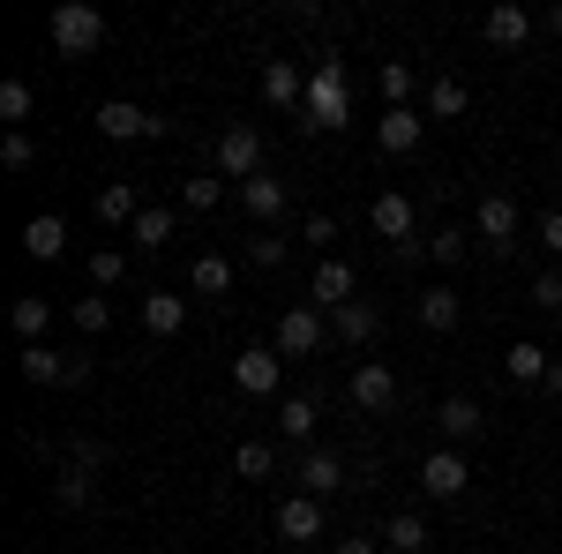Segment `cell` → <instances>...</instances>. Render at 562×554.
Returning <instances> with one entry per match:
<instances>
[{"instance_id": "cell-1", "label": "cell", "mask_w": 562, "mask_h": 554, "mask_svg": "<svg viewBox=\"0 0 562 554\" xmlns=\"http://www.w3.org/2000/svg\"><path fill=\"white\" fill-rule=\"evenodd\" d=\"M346 105H352V83H346V60L330 53V60H315V76H307V105H301V128H346Z\"/></svg>"}, {"instance_id": "cell-2", "label": "cell", "mask_w": 562, "mask_h": 554, "mask_svg": "<svg viewBox=\"0 0 562 554\" xmlns=\"http://www.w3.org/2000/svg\"><path fill=\"white\" fill-rule=\"evenodd\" d=\"M45 38H53V53H68V60H90V53L105 45V15L83 8V0H68V8H53Z\"/></svg>"}, {"instance_id": "cell-3", "label": "cell", "mask_w": 562, "mask_h": 554, "mask_svg": "<svg viewBox=\"0 0 562 554\" xmlns=\"http://www.w3.org/2000/svg\"><path fill=\"white\" fill-rule=\"evenodd\" d=\"M15 368H23V383H31V389H76V383H90V360H68V352H53V344H23Z\"/></svg>"}, {"instance_id": "cell-4", "label": "cell", "mask_w": 562, "mask_h": 554, "mask_svg": "<svg viewBox=\"0 0 562 554\" xmlns=\"http://www.w3.org/2000/svg\"><path fill=\"white\" fill-rule=\"evenodd\" d=\"M323 338H330V315H323V307H285L278 330H270L278 360H307V352H323Z\"/></svg>"}, {"instance_id": "cell-5", "label": "cell", "mask_w": 562, "mask_h": 554, "mask_svg": "<svg viewBox=\"0 0 562 554\" xmlns=\"http://www.w3.org/2000/svg\"><path fill=\"white\" fill-rule=\"evenodd\" d=\"M278 383H285L278 344H248V352H233V389H240V397H278Z\"/></svg>"}, {"instance_id": "cell-6", "label": "cell", "mask_w": 562, "mask_h": 554, "mask_svg": "<svg viewBox=\"0 0 562 554\" xmlns=\"http://www.w3.org/2000/svg\"><path fill=\"white\" fill-rule=\"evenodd\" d=\"M98 135H105V143H158L166 121L143 113V105H128V98H105V105H98Z\"/></svg>"}, {"instance_id": "cell-7", "label": "cell", "mask_w": 562, "mask_h": 554, "mask_svg": "<svg viewBox=\"0 0 562 554\" xmlns=\"http://www.w3.org/2000/svg\"><path fill=\"white\" fill-rule=\"evenodd\" d=\"M518 233H525V217L510 195H480V211H473V240H487L495 256H510L518 248Z\"/></svg>"}, {"instance_id": "cell-8", "label": "cell", "mask_w": 562, "mask_h": 554, "mask_svg": "<svg viewBox=\"0 0 562 554\" xmlns=\"http://www.w3.org/2000/svg\"><path fill=\"white\" fill-rule=\"evenodd\" d=\"M420 487H428L435 502H465V487H473L465 450H428V457H420Z\"/></svg>"}, {"instance_id": "cell-9", "label": "cell", "mask_w": 562, "mask_h": 554, "mask_svg": "<svg viewBox=\"0 0 562 554\" xmlns=\"http://www.w3.org/2000/svg\"><path fill=\"white\" fill-rule=\"evenodd\" d=\"M217 172H225V180H256L262 172V135L248 128V121H233V128L217 135Z\"/></svg>"}, {"instance_id": "cell-10", "label": "cell", "mask_w": 562, "mask_h": 554, "mask_svg": "<svg viewBox=\"0 0 562 554\" xmlns=\"http://www.w3.org/2000/svg\"><path fill=\"white\" fill-rule=\"evenodd\" d=\"M307 293H315V307H323V315H338L346 299H360V270H352V262H338V256H323Z\"/></svg>"}, {"instance_id": "cell-11", "label": "cell", "mask_w": 562, "mask_h": 554, "mask_svg": "<svg viewBox=\"0 0 562 554\" xmlns=\"http://www.w3.org/2000/svg\"><path fill=\"white\" fill-rule=\"evenodd\" d=\"M278 540L315 547V540H323V502H315V495H285V502H278Z\"/></svg>"}, {"instance_id": "cell-12", "label": "cell", "mask_w": 562, "mask_h": 554, "mask_svg": "<svg viewBox=\"0 0 562 554\" xmlns=\"http://www.w3.org/2000/svg\"><path fill=\"white\" fill-rule=\"evenodd\" d=\"M301 495H315V502L346 495V457H338V450H307L301 457Z\"/></svg>"}, {"instance_id": "cell-13", "label": "cell", "mask_w": 562, "mask_h": 554, "mask_svg": "<svg viewBox=\"0 0 562 554\" xmlns=\"http://www.w3.org/2000/svg\"><path fill=\"white\" fill-rule=\"evenodd\" d=\"M480 420H487V412H480L473 397H442V405H435V434H442V450L473 442V434H480Z\"/></svg>"}, {"instance_id": "cell-14", "label": "cell", "mask_w": 562, "mask_h": 554, "mask_svg": "<svg viewBox=\"0 0 562 554\" xmlns=\"http://www.w3.org/2000/svg\"><path fill=\"white\" fill-rule=\"evenodd\" d=\"M420 135H428V121H420L413 105H390L383 121H375V143H383L390 158H405V150H420Z\"/></svg>"}, {"instance_id": "cell-15", "label": "cell", "mask_w": 562, "mask_h": 554, "mask_svg": "<svg viewBox=\"0 0 562 554\" xmlns=\"http://www.w3.org/2000/svg\"><path fill=\"white\" fill-rule=\"evenodd\" d=\"M240 211L256 217V225H278V217H285V180H278V172H256V180H240Z\"/></svg>"}, {"instance_id": "cell-16", "label": "cell", "mask_w": 562, "mask_h": 554, "mask_svg": "<svg viewBox=\"0 0 562 554\" xmlns=\"http://www.w3.org/2000/svg\"><path fill=\"white\" fill-rule=\"evenodd\" d=\"M90 211H98V225H105V233H135V217H143V203H135V188H128V180H105Z\"/></svg>"}, {"instance_id": "cell-17", "label": "cell", "mask_w": 562, "mask_h": 554, "mask_svg": "<svg viewBox=\"0 0 562 554\" xmlns=\"http://www.w3.org/2000/svg\"><path fill=\"white\" fill-rule=\"evenodd\" d=\"M413 315H420V330L442 338V330H458V323H465V299L450 293V285H428V293L413 299Z\"/></svg>"}, {"instance_id": "cell-18", "label": "cell", "mask_w": 562, "mask_h": 554, "mask_svg": "<svg viewBox=\"0 0 562 554\" xmlns=\"http://www.w3.org/2000/svg\"><path fill=\"white\" fill-rule=\"evenodd\" d=\"M352 405H360V412H390V405H397V375H390L383 360H368V368L352 375Z\"/></svg>"}, {"instance_id": "cell-19", "label": "cell", "mask_w": 562, "mask_h": 554, "mask_svg": "<svg viewBox=\"0 0 562 554\" xmlns=\"http://www.w3.org/2000/svg\"><path fill=\"white\" fill-rule=\"evenodd\" d=\"M262 105H285V113L307 105V76L293 60H270V68H262Z\"/></svg>"}, {"instance_id": "cell-20", "label": "cell", "mask_w": 562, "mask_h": 554, "mask_svg": "<svg viewBox=\"0 0 562 554\" xmlns=\"http://www.w3.org/2000/svg\"><path fill=\"white\" fill-rule=\"evenodd\" d=\"M548 368H555V360H548V344H532V338H518V344H510V352H503V375H510V383H518V389L548 383Z\"/></svg>"}, {"instance_id": "cell-21", "label": "cell", "mask_w": 562, "mask_h": 554, "mask_svg": "<svg viewBox=\"0 0 562 554\" xmlns=\"http://www.w3.org/2000/svg\"><path fill=\"white\" fill-rule=\"evenodd\" d=\"M480 38H487V45H503V53H518V45H532V15H525V8H487Z\"/></svg>"}, {"instance_id": "cell-22", "label": "cell", "mask_w": 562, "mask_h": 554, "mask_svg": "<svg viewBox=\"0 0 562 554\" xmlns=\"http://www.w3.org/2000/svg\"><path fill=\"white\" fill-rule=\"evenodd\" d=\"M23 256H31V262H60V256H68V225H60L53 211L31 217V225H23Z\"/></svg>"}, {"instance_id": "cell-23", "label": "cell", "mask_w": 562, "mask_h": 554, "mask_svg": "<svg viewBox=\"0 0 562 554\" xmlns=\"http://www.w3.org/2000/svg\"><path fill=\"white\" fill-rule=\"evenodd\" d=\"M375 330H383V315H375L368 299H346V307L330 315V338L338 344H375Z\"/></svg>"}, {"instance_id": "cell-24", "label": "cell", "mask_w": 562, "mask_h": 554, "mask_svg": "<svg viewBox=\"0 0 562 554\" xmlns=\"http://www.w3.org/2000/svg\"><path fill=\"white\" fill-rule=\"evenodd\" d=\"M180 323H188V299H180V293H166V285H158V293L143 299V330H150V338H173Z\"/></svg>"}, {"instance_id": "cell-25", "label": "cell", "mask_w": 562, "mask_h": 554, "mask_svg": "<svg viewBox=\"0 0 562 554\" xmlns=\"http://www.w3.org/2000/svg\"><path fill=\"white\" fill-rule=\"evenodd\" d=\"M8 323H15V338H23V344H45V330H53V299L23 293L15 307H8Z\"/></svg>"}, {"instance_id": "cell-26", "label": "cell", "mask_w": 562, "mask_h": 554, "mask_svg": "<svg viewBox=\"0 0 562 554\" xmlns=\"http://www.w3.org/2000/svg\"><path fill=\"white\" fill-rule=\"evenodd\" d=\"M188 285H195L203 299H225L233 293V256H195L188 262Z\"/></svg>"}, {"instance_id": "cell-27", "label": "cell", "mask_w": 562, "mask_h": 554, "mask_svg": "<svg viewBox=\"0 0 562 554\" xmlns=\"http://www.w3.org/2000/svg\"><path fill=\"white\" fill-rule=\"evenodd\" d=\"M173 233H180V217L173 211H158V203H143V217H135V248H150V256H158V248H173Z\"/></svg>"}, {"instance_id": "cell-28", "label": "cell", "mask_w": 562, "mask_h": 554, "mask_svg": "<svg viewBox=\"0 0 562 554\" xmlns=\"http://www.w3.org/2000/svg\"><path fill=\"white\" fill-rule=\"evenodd\" d=\"M428 540H435V532H428V517H420V510H397L383 524V547H397V554H420Z\"/></svg>"}, {"instance_id": "cell-29", "label": "cell", "mask_w": 562, "mask_h": 554, "mask_svg": "<svg viewBox=\"0 0 562 554\" xmlns=\"http://www.w3.org/2000/svg\"><path fill=\"white\" fill-rule=\"evenodd\" d=\"M465 105H473V90H465V76H435V83H428V113H435V121H458Z\"/></svg>"}, {"instance_id": "cell-30", "label": "cell", "mask_w": 562, "mask_h": 554, "mask_svg": "<svg viewBox=\"0 0 562 554\" xmlns=\"http://www.w3.org/2000/svg\"><path fill=\"white\" fill-rule=\"evenodd\" d=\"M90 479H98L90 465H60L53 472V502H60V510H90Z\"/></svg>"}, {"instance_id": "cell-31", "label": "cell", "mask_w": 562, "mask_h": 554, "mask_svg": "<svg viewBox=\"0 0 562 554\" xmlns=\"http://www.w3.org/2000/svg\"><path fill=\"white\" fill-rule=\"evenodd\" d=\"M31 113H38V90L23 83V76H8V83H0V121H8V128H23Z\"/></svg>"}, {"instance_id": "cell-32", "label": "cell", "mask_w": 562, "mask_h": 554, "mask_svg": "<svg viewBox=\"0 0 562 554\" xmlns=\"http://www.w3.org/2000/svg\"><path fill=\"white\" fill-rule=\"evenodd\" d=\"M375 90H383V113L390 105H413V60H383L375 68Z\"/></svg>"}, {"instance_id": "cell-33", "label": "cell", "mask_w": 562, "mask_h": 554, "mask_svg": "<svg viewBox=\"0 0 562 554\" xmlns=\"http://www.w3.org/2000/svg\"><path fill=\"white\" fill-rule=\"evenodd\" d=\"M217 195H225V172H195V180H180V211H217Z\"/></svg>"}, {"instance_id": "cell-34", "label": "cell", "mask_w": 562, "mask_h": 554, "mask_svg": "<svg viewBox=\"0 0 562 554\" xmlns=\"http://www.w3.org/2000/svg\"><path fill=\"white\" fill-rule=\"evenodd\" d=\"M233 472H240V479H270V472H278V450H270V442H240V450H233Z\"/></svg>"}, {"instance_id": "cell-35", "label": "cell", "mask_w": 562, "mask_h": 554, "mask_svg": "<svg viewBox=\"0 0 562 554\" xmlns=\"http://www.w3.org/2000/svg\"><path fill=\"white\" fill-rule=\"evenodd\" d=\"M121 278H128V256H121V248H98V256H90V285H98V293H113Z\"/></svg>"}, {"instance_id": "cell-36", "label": "cell", "mask_w": 562, "mask_h": 554, "mask_svg": "<svg viewBox=\"0 0 562 554\" xmlns=\"http://www.w3.org/2000/svg\"><path fill=\"white\" fill-rule=\"evenodd\" d=\"M76 330H83V338H105V330H113V299H105V293L76 299Z\"/></svg>"}, {"instance_id": "cell-37", "label": "cell", "mask_w": 562, "mask_h": 554, "mask_svg": "<svg viewBox=\"0 0 562 554\" xmlns=\"http://www.w3.org/2000/svg\"><path fill=\"white\" fill-rule=\"evenodd\" d=\"M278 420H285V442H307V434H315V397H285Z\"/></svg>"}, {"instance_id": "cell-38", "label": "cell", "mask_w": 562, "mask_h": 554, "mask_svg": "<svg viewBox=\"0 0 562 554\" xmlns=\"http://www.w3.org/2000/svg\"><path fill=\"white\" fill-rule=\"evenodd\" d=\"M0 166H8V172H31V166H38V143H31L23 128H8V143H0Z\"/></svg>"}, {"instance_id": "cell-39", "label": "cell", "mask_w": 562, "mask_h": 554, "mask_svg": "<svg viewBox=\"0 0 562 554\" xmlns=\"http://www.w3.org/2000/svg\"><path fill=\"white\" fill-rule=\"evenodd\" d=\"M428 262H465V225H442V233H428Z\"/></svg>"}, {"instance_id": "cell-40", "label": "cell", "mask_w": 562, "mask_h": 554, "mask_svg": "<svg viewBox=\"0 0 562 554\" xmlns=\"http://www.w3.org/2000/svg\"><path fill=\"white\" fill-rule=\"evenodd\" d=\"M532 307L562 315V270H540V278H532Z\"/></svg>"}, {"instance_id": "cell-41", "label": "cell", "mask_w": 562, "mask_h": 554, "mask_svg": "<svg viewBox=\"0 0 562 554\" xmlns=\"http://www.w3.org/2000/svg\"><path fill=\"white\" fill-rule=\"evenodd\" d=\"M301 240H307V248H323V256H330V248H338V217H323V211H315V217L301 225Z\"/></svg>"}, {"instance_id": "cell-42", "label": "cell", "mask_w": 562, "mask_h": 554, "mask_svg": "<svg viewBox=\"0 0 562 554\" xmlns=\"http://www.w3.org/2000/svg\"><path fill=\"white\" fill-rule=\"evenodd\" d=\"M248 262H256V270H278V262H285V240H278V233L248 240Z\"/></svg>"}, {"instance_id": "cell-43", "label": "cell", "mask_w": 562, "mask_h": 554, "mask_svg": "<svg viewBox=\"0 0 562 554\" xmlns=\"http://www.w3.org/2000/svg\"><path fill=\"white\" fill-rule=\"evenodd\" d=\"M540 248H548V256H562V211L540 217Z\"/></svg>"}, {"instance_id": "cell-44", "label": "cell", "mask_w": 562, "mask_h": 554, "mask_svg": "<svg viewBox=\"0 0 562 554\" xmlns=\"http://www.w3.org/2000/svg\"><path fill=\"white\" fill-rule=\"evenodd\" d=\"M338 554H383V540H346Z\"/></svg>"}, {"instance_id": "cell-45", "label": "cell", "mask_w": 562, "mask_h": 554, "mask_svg": "<svg viewBox=\"0 0 562 554\" xmlns=\"http://www.w3.org/2000/svg\"><path fill=\"white\" fill-rule=\"evenodd\" d=\"M540 389H555V397H562V360H555V368H548V383H540Z\"/></svg>"}, {"instance_id": "cell-46", "label": "cell", "mask_w": 562, "mask_h": 554, "mask_svg": "<svg viewBox=\"0 0 562 554\" xmlns=\"http://www.w3.org/2000/svg\"><path fill=\"white\" fill-rule=\"evenodd\" d=\"M548 31H555V38H562V0H555V8H548Z\"/></svg>"}, {"instance_id": "cell-47", "label": "cell", "mask_w": 562, "mask_h": 554, "mask_svg": "<svg viewBox=\"0 0 562 554\" xmlns=\"http://www.w3.org/2000/svg\"><path fill=\"white\" fill-rule=\"evenodd\" d=\"M293 554H323V547H293Z\"/></svg>"}, {"instance_id": "cell-48", "label": "cell", "mask_w": 562, "mask_h": 554, "mask_svg": "<svg viewBox=\"0 0 562 554\" xmlns=\"http://www.w3.org/2000/svg\"><path fill=\"white\" fill-rule=\"evenodd\" d=\"M8 554H15V547H8Z\"/></svg>"}]
</instances>
